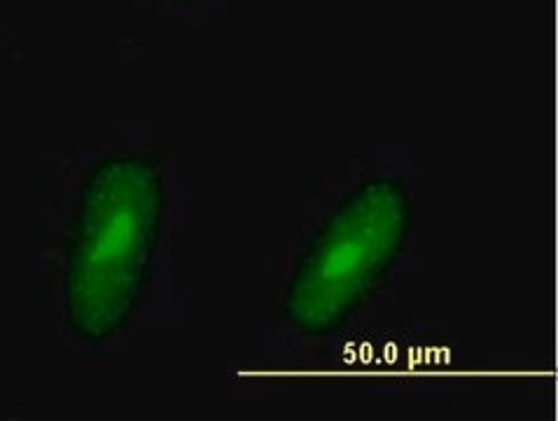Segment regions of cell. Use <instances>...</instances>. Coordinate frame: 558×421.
Returning a JSON list of instances; mask_svg holds the SVG:
<instances>
[{
  "instance_id": "1",
  "label": "cell",
  "mask_w": 558,
  "mask_h": 421,
  "mask_svg": "<svg viewBox=\"0 0 558 421\" xmlns=\"http://www.w3.org/2000/svg\"><path fill=\"white\" fill-rule=\"evenodd\" d=\"M421 261L414 151L384 143L311 197L271 277L283 359L381 321Z\"/></svg>"
},
{
  "instance_id": "2",
  "label": "cell",
  "mask_w": 558,
  "mask_h": 421,
  "mask_svg": "<svg viewBox=\"0 0 558 421\" xmlns=\"http://www.w3.org/2000/svg\"><path fill=\"white\" fill-rule=\"evenodd\" d=\"M169 165L114 148L82 169L57 251L59 321L75 345L108 347L138 321L169 237Z\"/></svg>"
},
{
  "instance_id": "3",
  "label": "cell",
  "mask_w": 558,
  "mask_h": 421,
  "mask_svg": "<svg viewBox=\"0 0 558 421\" xmlns=\"http://www.w3.org/2000/svg\"><path fill=\"white\" fill-rule=\"evenodd\" d=\"M283 372L300 398L484 400L517 394L519 375L465 356L447 321L418 318L386 326L384 318L332 345L288 356Z\"/></svg>"
}]
</instances>
